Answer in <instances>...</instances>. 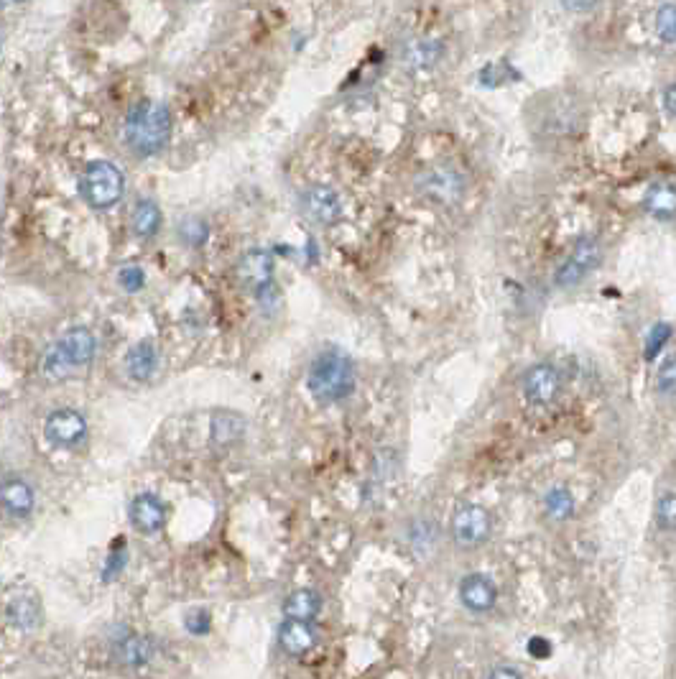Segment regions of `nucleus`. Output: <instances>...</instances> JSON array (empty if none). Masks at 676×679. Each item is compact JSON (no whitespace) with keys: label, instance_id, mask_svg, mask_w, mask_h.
Listing matches in <instances>:
<instances>
[{"label":"nucleus","instance_id":"nucleus-1","mask_svg":"<svg viewBox=\"0 0 676 679\" xmlns=\"http://www.w3.org/2000/svg\"><path fill=\"white\" fill-rule=\"evenodd\" d=\"M171 138V113L159 100H138L125 118V141L136 156H156Z\"/></svg>","mask_w":676,"mask_h":679},{"label":"nucleus","instance_id":"nucleus-2","mask_svg":"<svg viewBox=\"0 0 676 679\" xmlns=\"http://www.w3.org/2000/svg\"><path fill=\"white\" fill-rule=\"evenodd\" d=\"M309 394L319 404H340L355 391V366L340 350H324L314 358L307 376Z\"/></svg>","mask_w":676,"mask_h":679},{"label":"nucleus","instance_id":"nucleus-3","mask_svg":"<svg viewBox=\"0 0 676 679\" xmlns=\"http://www.w3.org/2000/svg\"><path fill=\"white\" fill-rule=\"evenodd\" d=\"M95 335L87 327H72L62 335V340L46 350L44 373L49 378H67L72 371L85 368L95 358Z\"/></svg>","mask_w":676,"mask_h":679},{"label":"nucleus","instance_id":"nucleus-4","mask_svg":"<svg viewBox=\"0 0 676 679\" xmlns=\"http://www.w3.org/2000/svg\"><path fill=\"white\" fill-rule=\"evenodd\" d=\"M80 192L92 210H110L125 194V177L113 161H90L80 179Z\"/></svg>","mask_w":676,"mask_h":679},{"label":"nucleus","instance_id":"nucleus-5","mask_svg":"<svg viewBox=\"0 0 676 679\" xmlns=\"http://www.w3.org/2000/svg\"><path fill=\"white\" fill-rule=\"evenodd\" d=\"M449 537L462 549L483 547L493 537V514L480 503H462L449 516Z\"/></svg>","mask_w":676,"mask_h":679},{"label":"nucleus","instance_id":"nucleus-6","mask_svg":"<svg viewBox=\"0 0 676 679\" xmlns=\"http://www.w3.org/2000/svg\"><path fill=\"white\" fill-rule=\"evenodd\" d=\"M600 263H603V246H600V240L585 235V238L577 240V246L572 248V253L564 258L562 266L557 269L554 281H557L559 289H574V286H580Z\"/></svg>","mask_w":676,"mask_h":679},{"label":"nucleus","instance_id":"nucleus-7","mask_svg":"<svg viewBox=\"0 0 676 679\" xmlns=\"http://www.w3.org/2000/svg\"><path fill=\"white\" fill-rule=\"evenodd\" d=\"M419 189L427 200L437 202V205H444V207H452L462 202V197H465V192H467V182H465V177H462L460 169L447 166V164H437L421 174Z\"/></svg>","mask_w":676,"mask_h":679},{"label":"nucleus","instance_id":"nucleus-8","mask_svg":"<svg viewBox=\"0 0 676 679\" xmlns=\"http://www.w3.org/2000/svg\"><path fill=\"white\" fill-rule=\"evenodd\" d=\"M44 437L49 445L72 450L87 440V419L77 409H57L44 422Z\"/></svg>","mask_w":676,"mask_h":679},{"label":"nucleus","instance_id":"nucleus-9","mask_svg":"<svg viewBox=\"0 0 676 679\" xmlns=\"http://www.w3.org/2000/svg\"><path fill=\"white\" fill-rule=\"evenodd\" d=\"M299 205H302V212L307 215V220H312L317 225H335L345 215L340 192L327 187V184H312V187L304 189Z\"/></svg>","mask_w":676,"mask_h":679},{"label":"nucleus","instance_id":"nucleus-10","mask_svg":"<svg viewBox=\"0 0 676 679\" xmlns=\"http://www.w3.org/2000/svg\"><path fill=\"white\" fill-rule=\"evenodd\" d=\"M523 396L534 406H552L562 394V373L552 363H536L523 373Z\"/></svg>","mask_w":676,"mask_h":679},{"label":"nucleus","instance_id":"nucleus-11","mask_svg":"<svg viewBox=\"0 0 676 679\" xmlns=\"http://www.w3.org/2000/svg\"><path fill=\"white\" fill-rule=\"evenodd\" d=\"M457 598L465 611L483 616V613L493 611L498 603V588H495L493 577L483 575V572H467L457 585Z\"/></svg>","mask_w":676,"mask_h":679},{"label":"nucleus","instance_id":"nucleus-12","mask_svg":"<svg viewBox=\"0 0 676 679\" xmlns=\"http://www.w3.org/2000/svg\"><path fill=\"white\" fill-rule=\"evenodd\" d=\"M235 279H238V284L243 286V289L263 294V291H266L273 281L271 253H266V251L245 253V256L238 261V266H235Z\"/></svg>","mask_w":676,"mask_h":679},{"label":"nucleus","instance_id":"nucleus-13","mask_svg":"<svg viewBox=\"0 0 676 679\" xmlns=\"http://www.w3.org/2000/svg\"><path fill=\"white\" fill-rule=\"evenodd\" d=\"M41 598L31 588L13 590L11 598L6 603V618L11 626L21 628V631H34L41 623Z\"/></svg>","mask_w":676,"mask_h":679},{"label":"nucleus","instance_id":"nucleus-14","mask_svg":"<svg viewBox=\"0 0 676 679\" xmlns=\"http://www.w3.org/2000/svg\"><path fill=\"white\" fill-rule=\"evenodd\" d=\"M128 519L141 534H156L166 524V508L154 493H138L128 506Z\"/></svg>","mask_w":676,"mask_h":679},{"label":"nucleus","instance_id":"nucleus-15","mask_svg":"<svg viewBox=\"0 0 676 679\" xmlns=\"http://www.w3.org/2000/svg\"><path fill=\"white\" fill-rule=\"evenodd\" d=\"M279 646L289 657H304V654H309L317 646V631H314L312 621L289 618L279 628Z\"/></svg>","mask_w":676,"mask_h":679},{"label":"nucleus","instance_id":"nucleus-16","mask_svg":"<svg viewBox=\"0 0 676 679\" xmlns=\"http://www.w3.org/2000/svg\"><path fill=\"white\" fill-rule=\"evenodd\" d=\"M34 503V488L26 480L13 478V475L0 480V506L6 508L8 514L23 519V516H29L34 511Z\"/></svg>","mask_w":676,"mask_h":679},{"label":"nucleus","instance_id":"nucleus-17","mask_svg":"<svg viewBox=\"0 0 676 679\" xmlns=\"http://www.w3.org/2000/svg\"><path fill=\"white\" fill-rule=\"evenodd\" d=\"M151 654H154L151 641L133 631H123L118 639H113V657L125 667H143L151 662Z\"/></svg>","mask_w":676,"mask_h":679},{"label":"nucleus","instance_id":"nucleus-18","mask_svg":"<svg viewBox=\"0 0 676 679\" xmlns=\"http://www.w3.org/2000/svg\"><path fill=\"white\" fill-rule=\"evenodd\" d=\"M444 57V46L437 39H414L404 46L401 62L414 72H424V69L437 67L439 59Z\"/></svg>","mask_w":676,"mask_h":679},{"label":"nucleus","instance_id":"nucleus-19","mask_svg":"<svg viewBox=\"0 0 676 679\" xmlns=\"http://www.w3.org/2000/svg\"><path fill=\"white\" fill-rule=\"evenodd\" d=\"M643 210L654 220H674L676 217V184L671 182H656L648 187L646 197H643Z\"/></svg>","mask_w":676,"mask_h":679},{"label":"nucleus","instance_id":"nucleus-20","mask_svg":"<svg viewBox=\"0 0 676 679\" xmlns=\"http://www.w3.org/2000/svg\"><path fill=\"white\" fill-rule=\"evenodd\" d=\"M125 368H128V376L133 381H148L154 376L156 368H159V348L154 345V340H141V343L133 345L128 350V358H125Z\"/></svg>","mask_w":676,"mask_h":679},{"label":"nucleus","instance_id":"nucleus-21","mask_svg":"<svg viewBox=\"0 0 676 679\" xmlns=\"http://www.w3.org/2000/svg\"><path fill=\"white\" fill-rule=\"evenodd\" d=\"M286 618H296V621H314L322 613V595L317 590H294L286 595L284 605H281Z\"/></svg>","mask_w":676,"mask_h":679},{"label":"nucleus","instance_id":"nucleus-22","mask_svg":"<svg viewBox=\"0 0 676 679\" xmlns=\"http://www.w3.org/2000/svg\"><path fill=\"white\" fill-rule=\"evenodd\" d=\"M245 432V422L240 414H233V411H217L215 417H212V445L215 447H230L235 445V442L243 437Z\"/></svg>","mask_w":676,"mask_h":679},{"label":"nucleus","instance_id":"nucleus-23","mask_svg":"<svg viewBox=\"0 0 676 679\" xmlns=\"http://www.w3.org/2000/svg\"><path fill=\"white\" fill-rule=\"evenodd\" d=\"M161 223H164V217H161L159 205H156L154 200H138L136 205H133L131 228L138 238L143 240L154 238L161 230Z\"/></svg>","mask_w":676,"mask_h":679},{"label":"nucleus","instance_id":"nucleus-24","mask_svg":"<svg viewBox=\"0 0 676 679\" xmlns=\"http://www.w3.org/2000/svg\"><path fill=\"white\" fill-rule=\"evenodd\" d=\"M574 508H577L574 493L569 491V488H564V485H554V488H549V491L544 493V511L549 519L554 521L572 519Z\"/></svg>","mask_w":676,"mask_h":679},{"label":"nucleus","instance_id":"nucleus-25","mask_svg":"<svg viewBox=\"0 0 676 679\" xmlns=\"http://www.w3.org/2000/svg\"><path fill=\"white\" fill-rule=\"evenodd\" d=\"M656 526L666 534H676V491L661 493L654 508Z\"/></svg>","mask_w":676,"mask_h":679},{"label":"nucleus","instance_id":"nucleus-26","mask_svg":"<svg viewBox=\"0 0 676 679\" xmlns=\"http://www.w3.org/2000/svg\"><path fill=\"white\" fill-rule=\"evenodd\" d=\"M654 386L661 399H676V353L661 360Z\"/></svg>","mask_w":676,"mask_h":679},{"label":"nucleus","instance_id":"nucleus-27","mask_svg":"<svg viewBox=\"0 0 676 679\" xmlns=\"http://www.w3.org/2000/svg\"><path fill=\"white\" fill-rule=\"evenodd\" d=\"M656 34L669 44H676V6L666 3L656 11Z\"/></svg>","mask_w":676,"mask_h":679},{"label":"nucleus","instance_id":"nucleus-28","mask_svg":"<svg viewBox=\"0 0 676 679\" xmlns=\"http://www.w3.org/2000/svg\"><path fill=\"white\" fill-rule=\"evenodd\" d=\"M179 238H182L184 243H189V246H194V248L205 246L207 223H202L199 217H189V220H184V223L179 225Z\"/></svg>","mask_w":676,"mask_h":679},{"label":"nucleus","instance_id":"nucleus-29","mask_svg":"<svg viewBox=\"0 0 676 679\" xmlns=\"http://www.w3.org/2000/svg\"><path fill=\"white\" fill-rule=\"evenodd\" d=\"M411 544H414L416 549L434 547V544H437V526H434L432 521H416V524L411 526Z\"/></svg>","mask_w":676,"mask_h":679},{"label":"nucleus","instance_id":"nucleus-30","mask_svg":"<svg viewBox=\"0 0 676 679\" xmlns=\"http://www.w3.org/2000/svg\"><path fill=\"white\" fill-rule=\"evenodd\" d=\"M118 281L125 291L136 294V291H141L143 284H146V274H143V269H138V266H125V269L118 271Z\"/></svg>","mask_w":676,"mask_h":679},{"label":"nucleus","instance_id":"nucleus-31","mask_svg":"<svg viewBox=\"0 0 676 679\" xmlns=\"http://www.w3.org/2000/svg\"><path fill=\"white\" fill-rule=\"evenodd\" d=\"M184 626H187L189 634L194 636H202L210 631V613L207 611H192L187 616V621H184Z\"/></svg>","mask_w":676,"mask_h":679},{"label":"nucleus","instance_id":"nucleus-32","mask_svg":"<svg viewBox=\"0 0 676 679\" xmlns=\"http://www.w3.org/2000/svg\"><path fill=\"white\" fill-rule=\"evenodd\" d=\"M671 335V327L669 325H656L654 332H651V337H648V348H646V358H654L656 350L664 348V343L669 340Z\"/></svg>","mask_w":676,"mask_h":679},{"label":"nucleus","instance_id":"nucleus-33","mask_svg":"<svg viewBox=\"0 0 676 679\" xmlns=\"http://www.w3.org/2000/svg\"><path fill=\"white\" fill-rule=\"evenodd\" d=\"M569 13H587L600 3V0H559Z\"/></svg>","mask_w":676,"mask_h":679},{"label":"nucleus","instance_id":"nucleus-34","mask_svg":"<svg viewBox=\"0 0 676 679\" xmlns=\"http://www.w3.org/2000/svg\"><path fill=\"white\" fill-rule=\"evenodd\" d=\"M123 567H125V552L120 554V557H118V554H113V557H110V560H108V565H105V572H103L105 582L113 580V577L118 575V572L123 570Z\"/></svg>","mask_w":676,"mask_h":679},{"label":"nucleus","instance_id":"nucleus-35","mask_svg":"<svg viewBox=\"0 0 676 679\" xmlns=\"http://www.w3.org/2000/svg\"><path fill=\"white\" fill-rule=\"evenodd\" d=\"M664 108H666V113L671 115V118H676V82H674V85L666 87V92H664Z\"/></svg>","mask_w":676,"mask_h":679},{"label":"nucleus","instance_id":"nucleus-36","mask_svg":"<svg viewBox=\"0 0 676 679\" xmlns=\"http://www.w3.org/2000/svg\"><path fill=\"white\" fill-rule=\"evenodd\" d=\"M490 677H521V669H516V667H495V669H490Z\"/></svg>","mask_w":676,"mask_h":679},{"label":"nucleus","instance_id":"nucleus-37","mask_svg":"<svg viewBox=\"0 0 676 679\" xmlns=\"http://www.w3.org/2000/svg\"><path fill=\"white\" fill-rule=\"evenodd\" d=\"M13 3H26V0H13Z\"/></svg>","mask_w":676,"mask_h":679},{"label":"nucleus","instance_id":"nucleus-38","mask_svg":"<svg viewBox=\"0 0 676 679\" xmlns=\"http://www.w3.org/2000/svg\"><path fill=\"white\" fill-rule=\"evenodd\" d=\"M189 3H199V0H189Z\"/></svg>","mask_w":676,"mask_h":679},{"label":"nucleus","instance_id":"nucleus-39","mask_svg":"<svg viewBox=\"0 0 676 679\" xmlns=\"http://www.w3.org/2000/svg\"><path fill=\"white\" fill-rule=\"evenodd\" d=\"M0 49H3V44H0Z\"/></svg>","mask_w":676,"mask_h":679}]
</instances>
